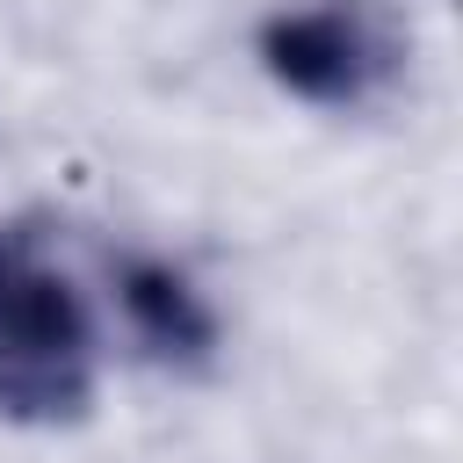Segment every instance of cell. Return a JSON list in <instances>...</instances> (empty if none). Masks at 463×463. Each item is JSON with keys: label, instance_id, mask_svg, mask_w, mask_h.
<instances>
[{"label": "cell", "instance_id": "3", "mask_svg": "<svg viewBox=\"0 0 463 463\" xmlns=\"http://www.w3.org/2000/svg\"><path fill=\"white\" fill-rule=\"evenodd\" d=\"M116 297H123V318L130 333L159 354V362H203L210 340H217V318L203 304V289L166 268V260H123L116 268Z\"/></svg>", "mask_w": 463, "mask_h": 463}, {"label": "cell", "instance_id": "2", "mask_svg": "<svg viewBox=\"0 0 463 463\" xmlns=\"http://www.w3.org/2000/svg\"><path fill=\"white\" fill-rule=\"evenodd\" d=\"M398 29L369 0H311L260 22V65L275 87L318 109H362L398 80Z\"/></svg>", "mask_w": 463, "mask_h": 463}, {"label": "cell", "instance_id": "1", "mask_svg": "<svg viewBox=\"0 0 463 463\" xmlns=\"http://www.w3.org/2000/svg\"><path fill=\"white\" fill-rule=\"evenodd\" d=\"M94 398V318L36 232H0V420L65 427Z\"/></svg>", "mask_w": 463, "mask_h": 463}]
</instances>
